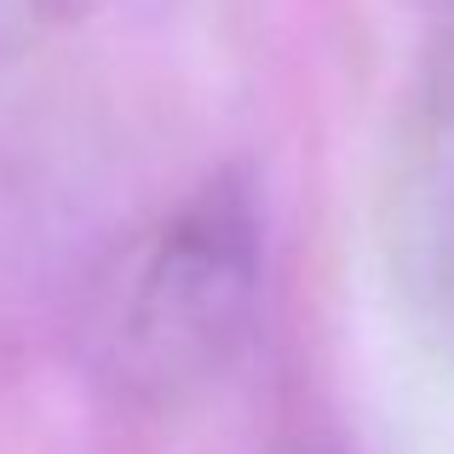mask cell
<instances>
[{
  "label": "cell",
  "instance_id": "obj_2",
  "mask_svg": "<svg viewBox=\"0 0 454 454\" xmlns=\"http://www.w3.org/2000/svg\"><path fill=\"white\" fill-rule=\"evenodd\" d=\"M432 270H437V288H443V305L454 310V150H449V167L437 173V190H432Z\"/></svg>",
  "mask_w": 454,
  "mask_h": 454
},
{
  "label": "cell",
  "instance_id": "obj_4",
  "mask_svg": "<svg viewBox=\"0 0 454 454\" xmlns=\"http://www.w3.org/2000/svg\"><path fill=\"white\" fill-rule=\"evenodd\" d=\"M75 6H92V12H115V18H155V12H167L173 0H75Z\"/></svg>",
  "mask_w": 454,
  "mask_h": 454
},
{
  "label": "cell",
  "instance_id": "obj_3",
  "mask_svg": "<svg viewBox=\"0 0 454 454\" xmlns=\"http://www.w3.org/2000/svg\"><path fill=\"white\" fill-rule=\"evenodd\" d=\"M403 6H409V18L420 23V35L432 41V52L454 75V0H403Z\"/></svg>",
  "mask_w": 454,
  "mask_h": 454
},
{
  "label": "cell",
  "instance_id": "obj_1",
  "mask_svg": "<svg viewBox=\"0 0 454 454\" xmlns=\"http://www.w3.org/2000/svg\"><path fill=\"white\" fill-rule=\"evenodd\" d=\"M265 282V219L242 173H213L167 219L127 305V363L150 386H190L236 356Z\"/></svg>",
  "mask_w": 454,
  "mask_h": 454
}]
</instances>
